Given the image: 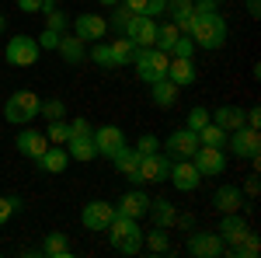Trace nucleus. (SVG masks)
Segmentation results:
<instances>
[{"instance_id": "nucleus-41", "label": "nucleus", "mask_w": 261, "mask_h": 258, "mask_svg": "<svg viewBox=\"0 0 261 258\" xmlns=\"http://www.w3.org/2000/svg\"><path fill=\"white\" fill-rule=\"evenodd\" d=\"M205 122H209V108H202V105H195V108L188 112V122H185V126L199 133V129H202V126H205Z\"/></svg>"}, {"instance_id": "nucleus-49", "label": "nucleus", "mask_w": 261, "mask_h": 258, "mask_svg": "<svg viewBox=\"0 0 261 258\" xmlns=\"http://www.w3.org/2000/svg\"><path fill=\"white\" fill-rule=\"evenodd\" d=\"M258 175H251V178H247V185H244V192H247V196H258Z\"/></svg>"}, {"instance_id": "nucleus-40", "label": "nucleus", "mask_w": 261, "mask_h": 258, "mask_svg": "<svg viewBox=\"0 0 261 258\" xmlns=\"http://www.w3.org/2000/svg\"><path fill=\"white\" fill-rule=\"evenodd\" d=\"M167 56H195V42L181 32L178 39H174V45H171V53H167Z\"/></svg>"}, {"instance_id": "nucleus-43", "label": "nucleus", "mask_w": 261, "mask_h": 258, "mask_svg": "<svg viewBox=\"0 0 261 258\" xmlns=\"http://www.w3.org/2000/svg\"><path fill=\"white\" fill-rule=\"evenodd\" d=\"M63 39V32H53V28H42V35L35 42H39V49H56Z\"/></svg>"}, {"instance_id": "nucleus-27", "label": "nucleus", "mask_w": 261, "mask_h": 258, "mask_svg": "<svg viewBox=\"0 0 261 258\" xmlns=\"http://www.w3.org/2000/svg\"><path fill=\"white\" fill-rule=\"evenodd\" d=\"M140 160H143V154L136 150V147H133V150H129V147H122L119 154L112 157V164H115V171H119V175H129V178L136 181V175H140Z\"/></svg>"}, {"instance_id": "nucleus-20", "label": "nucleus", "mask_w": 261, "mask_h": 258, "mask_svg": "<svg viewBox=\"0 0 261 258\" xmlns=\"http://www.w3.org/2000/svg\"><path fill=\"white\" fill-rule=\"evenodd\" d=\"M213 206H216L220 213H241L244 209V192L237 185H220V189L213 192Z\"/></svg>"}, {"instance_id": "nucleus-35", "label": "nucleus", "mask_w": 261, "mask_h": 258, "mask_svg": "<svg viewBox=\"0 0 261 258\" xmlns=\"http://www.w3.org/2000/svg\"><path fill=\"white\" fill-rule=\"evenodd\" d=\"M87 56H91V63H98L101 70H115V56H112L108 42H94V45L87 49Z\"/></svg>"}, {"instance_id": "nucleus-7", "label": "nucleus", "mask_w": 261, "mask_h": 258, "mask_svg": "<svg viewBox=\"0 0 261 258\" xmlns=\"http://www.w3.org/2000/svg\"><path fill=\"white\" fill-rule=\"evenodd\" d=\"M199 150V133L195 129H174L171 136H167V143H164V154L171 160H192V154Z\"/></svg>"}, {"instance_id": "nucleus-51", "label": "nucleus", "mask_w": 261, "mask_h": 258, "mask_svg": "<svg viewBox=\"0 0 261 258\" xmlns=\"http://www.w3.org/2000/svg\"><path fill=\"white\" fill-rule=\"evenodd\" d=\"M98 4H105V7H115V4H119V0H98Z\"/></svg>"}, {"instance_id": "nucleus-46", "label": "nucleus", "mask_w": 261, "mask_h": 258, "mask_svg": "<svg viewBox=\"0 0 261 258\" xmlns=\"http://www.w3.org/2000/svg\"><path fill=\"white\" fill-rule=\"evenodd\" d=\"M42 4H45V0H18V11H24V14H39Z\"/></svg>"}, {"instance_id": "nucleus-18", "label": "nucleus", "mask_w": 261, "mask_h": 258, "mask_svg": "<svg viewBox=\"0 0 261 258\" xmlns=\"http://www.w3.org/2000/svg\"><path fill=\"white\" fill-rule=\"evenodd\" d=\"M146 209H150V196H146L143 189L125 192V196L119 199V206H115V213H122V217H133V220H143V217H146Z\"/></svg>"}, {"instance_id": "nucleus-45", "label": "nucleus", "mask_w": 261, "mask_h": 258, "mask_svg": "<svg viewBox=\"0 0 261 258\" xmlns=\"http://www.w3.org/2000/svg\"><path fill=\"white\" fill-rule=\"evenodd\" d=\"M164 7H167V0H146V18H161Z\"/></svg>"}, {"instance_id": "nucleus-9", "label": "nucleus", "mask_w": 261, "mask_h": 258, "mask_svg": "<svg viewBox=\"0 0 261 258\" xmlns=\"http://www.w3.org/2000/svg\"><path fill=\"white\" fill-rule=\"evenodd\" d=\"M167 171H171V157L167 154H146L140 160V175H136V185H161L167 181Z\"/></svg>"}, {"instance_id": "nucleus-30", "label": "nucleus", "mask_w": 261, "mask_h": 258, "mask_svg": "<svg viewBox=\"0 0 261 258\" xmlns=\"http://www.w3.org/2000/svg\"><path fill=\"white\" fill-rule=\"evenodd\" d=\"M261 251V238L254 230H247L237 244H230V248H223V255H233V258H258Z\"/></svg>"}, {"instance_id": "nucleus-13", "label": "nucleus", "mask_w": 261, "mask_h": 258, "mask_svg": "<svg viewBox=\"0 0 261 258\" xmlns=\"http://www.w3.org/2000/svg\"><path fill=\"white\" fill-rule=\"evenodd\" d=\"M125 35L133 39L136 49H150L153 39H157V18H146V14H133L129 25H125Z\"/></svg>"}, {"instance_id": "nucleus-6", "label": "nucleus", "mask_w": 261, "mask_h": 258, "mask_svg": "<svg viewBox=\"0 0 261 258\" xmlns=\"http://www.w3.org/2000/svg\"><path fill=\"white\" fill-rule=\"evenodd\" d=\"M226 147H230V154L241 160H254L261 150V136L258 129H251V126H241V129H233V133H226Z\"/></svg>"}, {"instance_id": "nucleus-50", "label": "nucleus", "mask_w": 261, "mask_h": 258, "mask_svg": "<svg viewBox=\"0 0 261 258\" xmlns=\"http://www.w3.org/2000/svg\"><path fill=\"white\" fill-rule=\"evenodd\" d=\"M247 14L258 18V14H261V0H247Z\"/></svg>"}, {"instance_id": "nucleus-17", "label": "nucleus", "mask_w": 261, "mask_h": 258, "mask_svg": "<svg viewBox=\"0 0 261 258\" xmlns=\"http://www.w3.org/2000/svg\"><path fill=\"white\" fill-rule=\"evenodd\" d=\"M195 77H199V70H195L192 56H171V63H167V80H171V84H178V87H192Z\"/></svg>"}, {"instance_id": "nucleus-4", "label": "nucleus", "mask_w": 261, "mask_h": 258, "mask_svg": "<svg viewBox=\"0 0 261 258\" xmlns=\"http://www.w3.org/2000/svg\"><path fill=\"white\" fill-rule=\"evenodd\" d=\"M39 105L42 98L35 95V91H28V87H21V91H14L11 98H7V105H4V119L7 122H32L35 115H39Z\"/></svg>"}, {"instance_id": "nucleus-52", "label": "nucleus", "mask_w": 261, "mask_h": 258, "mask_svg": "<svg viewBox=\"0 0 261 258\" xmlns=\"http://www.w3.org/2000/svg\"><path fill=\"white\" fill-rule=\"evenodd\" d=\"M4 25H7V21H4V14H0V32H4Z\"/></svg>"}, {"instance_id": "nucleus-53", "label": "nucleus", "mask_w": 261, "mask_h": 258, "mask_svg": "<svg viewBox=\"0 0 261 258\" xmlns=\"http://www.w3.org/2000/svg\"><path fill=\"white\" fill-rule=\"evenodd\" d=\"M213 4H223V0H213Z\"/></svg>"}, {"instance_id": "nucleus-24", "label": "nucleus", "mask_w": 261, "mask_h": 258, "mask_svg": "<svg viewBox=\"0 0 261 258\" xmlns=\"http://www.w3.org/2000/svg\"><path fill=\"white\" fill-rule=\"evenodd\" d=\"M146 217H153V227H174V217H178V209H174V202L171 199H150V209H146Z\"/></svg>"}, {"instance_id": "nucleus-5", "label": "nucleus", "mask_w": 261, "mask_h": 258, "mask_svg": "<svg viewBox=\"0 0 261 258\" xmlns=\"http://www.w3.org/2000/svg\"><path fill=\"white\" fill-rule=\"evenodd\" d=\"M39 53L42 49L32 35H14V39L7 42V49H4V60L11 63V66H35Z\"/></svg>"}, {"instance_id": "nucleus-34", "label": "nucleus", "mask_w": 261, "mask_h": 258, "mask_svg": "<svg viewBox=\"0 0 261 258\" xmlns=\"http://www.w3.org/2000/svg\"><path fill=\"white\" fill-rule=\"evenodd\" d=\"M42 11H45V28H53V32H66L70 18L63 14V11L56 7V4H53V0H45V4H42Z\"/></svg>"}, {"instance_id": "nucleus-15", "label": "nucleus", "mask_w": 261, "mask_h": 258, "mask_svg": "<svg viewBox=\"0 0 261 258\" xmlns=\"http://www.w3.org/2000/svg\"><path fill=\"white\" fill-rule=\"evenodd\" d=\"M73 32H77V39H84V42H101L108 35V21L101 18V14H94V11H84V14H77V21H73Z\"/></svg>"}, {"instance_id": "nucleus-14", "label": "nucleus", "mask_w": 261, "mask_h": 258, "mask_svg": "<svg viewBox=\"0 0 261 258\" xmlns=\"http://www.w3.org/2000/svg\"><path fill=\"white\" fill-rule=\"evenodd\" d=\"M91 139H94V147H98V157H108V160L125 147V133H122L119 126H98V129L91 133Z\"/></svg>"}, {"instance_id": "nucleus-31", "label": "nucleus", "mask_w": 261, "mask_h": 258, "mask_svg": "<svg viewBox=\"0 0 261 258\" xmlns=\"http://www.w3.org/2000/svg\"><path fill=\"white\" fill-rule=\"evenodd\" d=\"M143 248H146V251H153V255L171 251V234H167V227H153L150 234H143Z\"/></svg>"}, {"instance_id": "nucleus-10", "label": "nucleus", "mask_w": 261, "mask_h": 258, "mask_svg": "<svg viewBox=\"0 0 261 258\" xmlns=\"http://www.w3.org/2000/svg\"><path fill=\"white\" fill-rule=\"evenodd\" d=\"M223 244L220 234L216 230H195V234H188V241H185V251L188 255H195V258H216L223 255Z\"/></svg>"}, {"instance_id": "nucleus-12", "label": "nucleus", "mask_w": 261, "mask_h": 258, "mask_svg": "<svg viewBox=\"0 0 261 258\" xmlns=\"http://www.w3.org/2000/svg\"><path fill=\"white\" fill-rule=\"evenodd\" d=\"M167 181L178 189V192H195L202 185V175L192 160H171V171H167Z\"/></svg>"}, {"instance_id": "nucleus-36", "label": "nucleus", "mask_w": 261, "mask_h": 258, "mask_svg": "<svg viewBox=\"0 0 261 258\" xmlns=\"http://www.w3.org/2000/svg\"><path fill=\"white\" fill-rule=\"evenodd\" d=\"M178 25H157V39H153V49H161V53H171V45H174V39H178Z\"/></svg>"}, {"instance_id": "nucleus-28", "label": "nucleus", "mask_w": 261, "mask_h": 258, "mask_svg": "<svg viewBox=\"0 0 261 258\" xmlns=\"http://www.w3.org/2000/svg\"><path fill=\"white\" fill-rule=\"evenodd\" d=\"M209 119L216 122L220 129H226V133H233V129H241L244 126V108H237V105H220Z\"/></svg>"}, {"instance_id": "nucleus-23", "label": "nucleus", "mask_w": 261, "mask_h": 258, "mask_svg": "<svg viewBox=\"0 0 261 258\" xmlns=\"http://www.w3.org/2000/svg\"><path fill=\"white\" fill-rule=\"evenodd\" d=\"M63 147H66V154H70V157L81 160V164L98 160V147H94V139H91V136H70Z\"/></svg>"}, {"instance_id": "nucleus-25", "label": "nucleus", "mask_w": 261, "mask_h": 258, "mask_svg": "<svg viewBox=\"0 0 261 258\" xmlns=\"http://www.w3.org/2000/svg\"><path fill=\"white\" fill-rule=\"evenodd\" d=\"M39 251L45 258H70V255H73V244H70V238H66V234L53 230V234H45V241H42Z\"/></svg>"}, {"instance_id": "nucleus-29", "label": "nucleus", "mask_w": 261, "mask_h": 258, "mask_svg": "<svg viewBox=\"0 0 261 258\" xmlns=\"http://www.w3.org/2000/svg\"><path fill=\"white\" fill-rule=\"evenodd\" d=\"M164 11H171V25H178V32H188V21L195 14V0H167Z\"/></svg>"}, {"instance_id": "nucleus-42", "label": "nucleus", "mask_w": 261, "mask_h": 258, "mask_svg": "<svg viewBox=\"0 0 261 258\" xmlns=\"http://www.w3.org/2000/svg\"><path fill=\"white\" fill-rule=\"evenodd\" d=\"M136 150H140L143 157H146V154H157V150H161V139L153 136V133H143V136L136 139Z\"/></svg>"}, {"instance_id": "nucleus-26", "label": "nucleus", "mask_w": 261, "mask_h": 258, "mask_svg": "<svg viewBox=\"0 0 261 258\" xmlns=\"http://www.w3.org/2000/svg\"><path fill=\"white\" fill-rule=\"evenodd\" d=\"M178 84H171V80L164 77V80H153L150 84V98H153V105L157 108H174V101H178Z\"/></svg>"}, {"instance_id": "nucleus-32", "label": "nucleus", "mask_w": 261, "mask_h": 258, "mask_svg": "<svg viewBox=\"0 0 261 258\" xmlns=\"http://www.w3.org/2000/svg\"><path fill=\"white\" fill-rule=\"evenodd\" d=\"M108 49H112V56H115V66H129L133 56H136V45L129 35H122V39H112L108 42Z\"/></svg>"}, {"instance_id": "nucleus-44", "label": "nucleus", "mask_w": 261, "mask_h": 258, "mask_svg": "<svg viewBox=\"0 0 261 258\" xmlns=\"http://www.w3.org/2000/svg\"><path fill=\"white\" fill-rule=\"evenodd\" d=\"M94 129H91V122L87 119H73L70 122V136H91Z\"/></svg>"}, {"instance_id": "nucleus-37", "label": "nucleus", "mask_w": 261, "mask_h": 258, "mask_svg": "<svg viewBox=\"0 0 261 258\" xmlns=\"http://www.w3.org/2000/svg\"><path fill=\"white\" fill-rule=\"evenodd\" d=\"M39 115H45L49 122L66 119V105H63L60 98H49V101H42V105H39Z\"/></svg>"}, {"instance_id": "nucleus-33", "label": "nucleus", "mask_w": 261, "mask_h": 258, "mask_svg": "<svg viewBox=\"0 0 261 258\" xmlns=\"http://www.w3.org/2000/svg\"><path fill=\"white\" fill-rule=\"evenodd\" d=\"M199 143H202V147H226V129H220L216 122L209 119L199 129Z\"/></svg>"}, {"instance_id": "nucleus-39", "label": "nucleus", "mask_w": 261, "mask_h": 258, "mask_svg": "<svg viewBox=\"0 0 261 258\" xmlns=\"http://www.w3.org/2000/svg\"><path fill=\"white\" fill-rule=\"evenodd\" d=\"M18 209H21V199H18V196H0V227L14 217Z\"/></svg>"}, {"instance_id": "nucleus-22", "label": "nucleus", "mask_w": 261, "mask_h": 258, "mask_svg": "<svg viewBox=\"0 0 261 258\" xmlns=\"http://www.w3.org/2000/svg\"><path fill=\"white\" fill-rule=\"evenodd\" d=\"M35 164H39L42 171H49V175H63V171H66V164H70V154H66V147L53 143L42 157H35Z\"/></svg>"}, {"instance_id": "nucleus-38", "label": "nucleus", "mask_w": 261, "mask_h": 258, "mask_svg": "<svg viewBox=\"0 0 261 258\" xmlns=\"http://www.w3.org/2000/svg\"><path fill=\"white\" fill-rule=\"evenodd\" d=\"M45 136H49V143H66L70 139V122L66 119H56V122H49V129H45Z\"/></svg>"}, {"instance_id": "nucleus-1", "label": "nucleus", "mask_w": 261, "mask_h": 258, "mask_svg": "<svg viewBox=\"0 0 261 258\" xmlns=\"http://www.w3.org/2000/svg\"><path fill=\"white\" fill-rule=\"evenodd\" d=\"M188 39L195 42V49H223L226 45V21L216 7H195V14L188 21Z\"/></svg>"}, {"instance_id": "nucleus-48", "label": "nucleus", "mask_w": 261, "mask_h": 258, "mask_svg": "<svg viewBox=\"0 0 261 258\" xmlns=\"http://www.w3.org/2000/svg\"><path fill=\"white\" fill-rule=\"evenodd\" d=\"M174 223H178L181 230H192V227H195V217H192V213H185V217H181V213H178V217H174Z\"/></svg>"}, {"instance_id": "nucleus-54", "label": "nucleus", "mask_w": 261, "mask_h": 258, "mask_svg": "<svg viewBox=\"0 0 261 258\" xmlns=\"http://www.w3.org/2000/svg\"><path fill=\"white\" fill-rule=\"evenodd\" d=\"M53 4H56V0H53Z\"/></svg>"}, {"instance_id": "nucleus-47", "label": "nucleus", "mask_w": 261, "mask_h": 258, "mask_svg": "<svg viewBox=\"0 0 261 258\" xmlns=\"http://www.w3.org/2000/svg\"><path fill=\"white\" fill-rule=\"evenodd\" d=\"M129 18H133V14H129L125 7H119V11H115V28H119L122 35H125V25H129Z\"/></svg>"}, {"instance_id": "nucleus-21", "label": "nucleus", "mask_w": 261, "mask_h": 258, "mask_svg": "<svg viewBox=\"0 0 261 258\" xmlns=\"http://www.w3.org/2000/svg\"><path fill=\"white\" fill-rule=\"evenodd\" d=\"M56 53L63 56V63H66V66H77V63L87 60V42L77 39V35H66V32H63V39H60V45H56Z\"/></svg>"}, {"instance_id": "nucleus-3", "label": "nucleus", "mask_w": 261, "mask_h": 258, "mask_svg": "<svg viewBox=\"0 0 261 258\" xmlns=\"http://www.w3.org/2000/svg\"><path fill=\"white\" fill-rule=\"evenodd\" d=\"M133 63H136V77H140L143 84H153V80L167 77V63H171V56L150 45V49H136Z\"/></svg>"}, {"instance_id": "nucleus-16", "label": "nucleus", "mask_w": 261, "mask_h": 258, "mask_svg": "<svg viewBox=\"0 0 261 258\" xmlns=\"http://www.w3.org/2000/svg\"><path fill=\"white\" fill-rule=\"evenodd\" d=\"M49 147H53V143H49V136H45V133H39V129H32V126H24V129L18 133V150L24 154V157L35 160V157H42Z\"/></svg>"}, {"instance_id": "nucleus-19", "label": "nucleus", "mask_w": 261, "mask_h": 258, "mask_svg": "<svg viewBox=\"0 0 261 258\" xmlns=\"http://www.w3.org/2000/svg\"><path fill=\"white\" fill-rule=\"evenodd\" d=\"M247 230H251V227H247V220H244L241 213H223L220 227H216V234H220V241L226 244V248H230V244H237Z\"/></svg>"}, {"instance_id": "nucleus-2", "label": "nucleus", "mask_w": 261, "mask_h": 258, "mask_svg": "<svg viewBox=\"0 0 261 258\" xmlns=\"http://www.w3.org/2000/svg\"><path fill=\"white\" fill-rule=\"evenodd\" d=\"M105 234H108V244H112V248H115L119 255H140V251H143V230H140V220L115 213V217H112V223L105 227Z\"/></svg>"}, {"instance_id": "nucleus-8", "label": "nucleus", "mask_w": 261, "mask_h": 258, "mask_svg": "<svg viewBox=\"0 0 261 258\" xmlns=\"http://www.w3.org/2000/svg\"><path fill=\"white\" fill-rule=\"evenodd\" d=\"M192 164L199 168L202 178H216V175L226 171V150L223 147H202L199 143V150L192 154Z\"/></svg>"}, {"instance_id": "nucleus-11", "label": "nucleus", "mask_w": 261, "mask_h": 258, "mask_svg": "<svg viewBox=\"0 0 261 258\" xmlns=\"http://www.w3.org/2000/svg\"><path fill=\"white\" fill-rule=\"evenodd\" d=\"M112 217H115V206L105 202V199H94V202H87L81 209V223L87 230H94V234H105V227L112 223Z\"/></svg>"}]
</instances>
